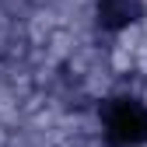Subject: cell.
<instances>
[{"instance_id":"6da1fadb","label":"cell","mask_w":147,"mask_h":147,"mask_svg":"<svg viewBox=\"0 0 147 147\" xmlns=\"http://www.w3.org/2000/svg\"><path fill=\"white\" fill-rule=\"evenodd\" d=\"M109 137L123 147H137L147 140V109L133 98H119L109 109Z\"/></svg>"},{"instance_id":"7a4b0ae2","label":"cell","mask_w":147,"mask_h":147,"mask_svg":"<svg viewBox=\"0 0 147 147\" xmlns=\"http://www.w3.org/2000/svg\"><path fill=\"white\" fill-rule=\"evenodd\" d=\"M98 11H102L105 21H112V25L133 21V0H98Z\"/></svg>"}]
</instances>
